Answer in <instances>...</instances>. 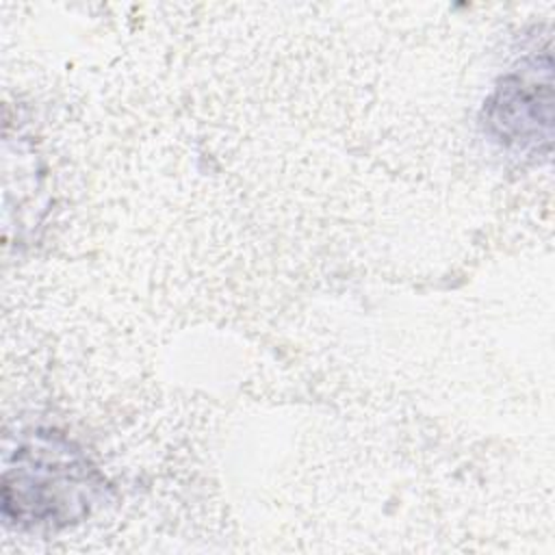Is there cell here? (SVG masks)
Wrapping results in <instances>:
<instances>
[{
    "mask_svg": "<svg viewBox=\"0 0 555 555\" xmlns=\"http://www.w3.org/2000/svg\"><path fill=\"white\" fill-rule=\"evenodd\" d=\"M551 69L548 52L520 61L499 80L483 106L486 134L518 158L548 156L553 128Z\"/></svg>",
    "mask_w": 555,
    "mask_h": 555,
    "instance_id": "7a4b0ae2",
    "label": "cell"
},
{
    "mask_svg": "<svg viewBox=\"0 0 555 555\" xmlns=\"http://www.w3.org/2000/svg\"><path fill=\"white\" fill-rule=\"evenodd\" d=\"M104 479L63 434L35 429L22 436L2 475V516L22 529H61L89 516Z\"/></svg>",
    "mask_w": 555,
    "mask_h": 555,
    "instance_id": "6da1fadb",
    "label": "cell"
}]
</instances>
